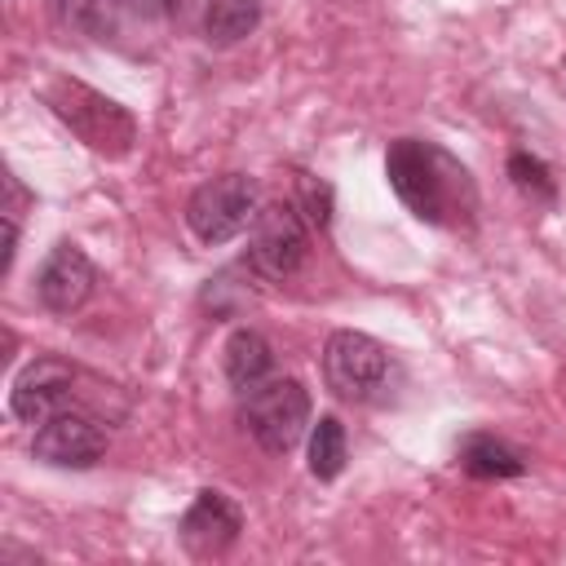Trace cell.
I'll return each mask as SVG.
<instances>
[{
  "mask_svg": "<svg viewBox=\"0 0 566 566\" xmlns=\"http://www.w3.org/2000/svg\"><path fill=\"white\" fill-rule=\"evenodd\" d=\"M389 190L402 208L429 226H469L478 212V186L460 159H451L438 142L398 137L385 150Z\"/></svg>",
  "mask_w": 566,
  "mask_h": 566,
  "instance_id": "1",
  "label": "cell"
},
{
  "mask_svg": "<svg viewBox=\"0 0 566 566\" xmlns=\"http://www.w3.org/2000/svg\"><path fill=\"white\" fill-rule=\"evenodd\" d=\"M44 102L53 106V115H57L88 150H97V155H106V159H124V155L133 150V142H137L133 115H128L119 102L102 97L97 88H88V84H80V80H53V84L44 88Z\"/></svg>",
  "mask_w": 566,
  "mask_h": 566,
  "instance_id": "2",
  "label": "cell"
},
{
  "mask_svg": "<svg viewBox=\"0 0 566 566\" xmlns=\"http://www.w3.org/2000/svg\"><path fill=\"white\" fill-rule=\"evenodd\" d=\"M256 212H261V190L248 172H221L186 199V226L208 248L239 239L256 221Z\"/></svg>",
  "mask_w": 566,
  "mask_h": 566,
  "instance_id": "3",
  "label": "cell"
},
{
  "mask_svg": "<svg viewBox=\"0 0 566 566\" xmlns=\"http://www.w3.org/2000/svg\"><path fill=\"white\" fill-rule=\"evenodd\" d=\"M239 420L256 438L261 451L287 455L301 442V433L310 429V389L292 376L261 380L256 389L243 394V416Z\"/></svg>",
  "mask_w": 566,
  "mask_h": 566,
  "instance_id": "4",
  "label": "cell"
},
{
  "mask_svg": "<svg viewBox=\"0 0 566 566\" xmlns=\"http://www.w3.org/2000/svg\"><path fill=\"white\" fill-rule=\"evenodd\" d=\"M323 376L327 389L345 402H371L389 385V349L367 332H332L323 345Z\"/></svg>",
  "mask_w": 566,
  "mask_h": 566,
  "instance_id": "5",
  "label": "cell"
},
{
  "mask_svg": "<svg viewBox=\"0 0 566 566\" xmlns=\"http://www.w3.org/2000/svg\"><path fill=\"white\" fill-rule=\"evenodd\" d=\"M305 252H310V234H305V217L296 212V203H270L252 221L243 265L261 274L265 283H283L301 270Z\"/></svg>",
  "mask_w": 566,
  "mask_h": 566,
  "instance_id": "6",
  "label": "cell"
},
{
  "mask_svg": "<svg viewBox=\"0 0 566 566\" xmlns=\"http://www.w3.org/2000/svg\"><path fill=\"white\" fill-rule=\"evenodd\" d=\"M71 389H75V367L62 363V358H53V354H40V358H31V363L13 376L9 411H13V420H22V424H44L49 416L66 411Z\"/></svg>",
  "mask_w": 566,
  "mask_h": 566,
  "instance_id": "7",
  "label": "cell"
},
{
  "mask_svg": "<svg viewBox=\"0 0 566 566\" xmlns=\"http://www.w3.org/2000/svg\"><path fill=\"white\" fill-rule=\"evenodd\" d=\"M31 455L53 464V469H88L106 455V433L93 416L80 411H57L44 424H35Z\"/></svg>",
  "mask_w": 566,
  "mask_h": 566,
  "instance_id": "8",
  "label": "cell"
},
{
  "mask_svg": "<svg viewBox=\"0 0 566 566\" xmlns=\"http://www.w3.org/2000/svg\"><path fill=\"white\" fill-rule=\"evenodd\" d=\"M239 531H243L239 504H234L226 491H212V486H203V491L190 500V509L181 513V522H177V535H181L186 553H195V557H217V553H226V548L239 539Z\"/></svg>",
  "mask_w": 566,
  "mask_h": 566,
  "instance_id": "9",
  "label": "cell"
},
{
  "mask_svg": "<svg viewBox=\"0 0 566 566\" xmlns=\"http://www.w3.org/2000/svg\"><path fill=\"white\" fill-rule=\"evenodd\" d=\"M93 283H97V270H93V261L84 256V248L57 243V248L44 256L40 274H35V296H40L44 310L71 314V310H80V305L93 296Z\"/></svg>",
  "mask_w": 566,
  "mask_h": 566,
  "instance_id": "10",
  "label": "cell"
},
{
  "mask_svg": "<svg viewBox=\"0 0 566 566\" xmlns=\"http://www.w3.org/2000/svg\"><path fill=\"white\" fill-rule=\"evenodd\" d=\"M270 371H274V349H270V340H265L256 327H234L230 340H226V380H230L239 394H248V389H256L261 380H270Z\"/></svg>",
  "mask_w": 566,
  "mask_h": 566,
  "instance_id": "11",
  "label": "cell"
},
{
  "mask_svg": "<svg viewBox=\"0 0 566 566\" xmlns=\"http://www.w3.org/2000/svg\"><path fill=\"white\" fill-rule=\"evenodd\" d=\"M455 460L469 478H522L526 473V460L517 447H509L504 438L495 433H469L460 447H455Z\"/></svg>",
  "mask_w": 566,
  "mask_h": 566,
  "instance_id": "12",
  "label": "cell"
},
{
  "mask_svg": "<svg viewBox=\"0 0 566 566\" xmlns=\"http://www.w3.org/2000/svg\"><path fill=\"white\" fill-rule=\"evenodd\" d=\"M261 27V0H208L203 9V35L212 44H239Z\"/></svg>",
  "mask_w": 566,
  "mask_h": 566,
  "instance_id": "13",
  "label": "cell"
},
{
  "mask_svg": "<svg viewBox=\"0 0 566 566\" xmlns=\"http://www.w3.org/2000/svg\"><path fill=\"white\" fill-rule=\"evenodd\" d=\"M345 455H349L345 424L336 416H318V424L310 429V473L318 482H332V478H340Z\"/></svg>",
  "mask_w": 566,
  "mask_h": 566,
  "instance_id": "14",
  "label": "cell"
},
{
  "mask_svg": "<svg viewBox=\"0 0 566 566\" xmlns=\"http://www.w3.org/2000/svg\"><path fill=\"white\" fill-rule=\"evenodd\" d=\"M128 0H53V13L62 27L71 31H84L93 40H106L115 31V18Z\"/></svg>",
  "mask_w": 566,
  "mask_h": 566,
  "instance_id": "15",
  "label": "cell"
},
{
  "mask_svg": "<svg viewBox=\"0 0 566 566\" xmlns=\"http://www.w3.org/2000/svg\"><path fill=\"white\" fill-rule=\"evenodd\" d=\"M509 177H513V186H517L526 199H535V203H553V199H557V181H553L548 164L535 159V155H526V150H513V155H509Z\"/></svg>",
  "mask_w": 566,
  "mask_h": 566,
  "instance_id": "16",
  "label": "cell"
},
{
  "mask_svg": "<svg viewBox=\"0 0 566 566\" xmlns=\"http://www.w3.org/2000/svg\"><path fill=\"white\" fill-rule=\"evenodd\" d=\"M296 212L305 217V226H314V230H327V221H332V186L327 181H318V177H310V172H296Z\"/></svg>",
  "mask_w": 566,
  "mask_h": 566,
  "instance_id": "17",
  "label": "cell"
},
{
  "mask_svg": "<svg viewBox=\"0 0 566 566\" xmlns=\"http://www.w3.org/2000/svg\"><path fill=\"white\" fill-rule=\"evenodd\" d=\"M128 4H133V13H142V18H159V13L172 9V0H128Z\"/></svg>",
  "mask_w": 566,
  "mask_h": 566,
  "instance_id": "18",
  "label": "cell"
}]
</instances>
